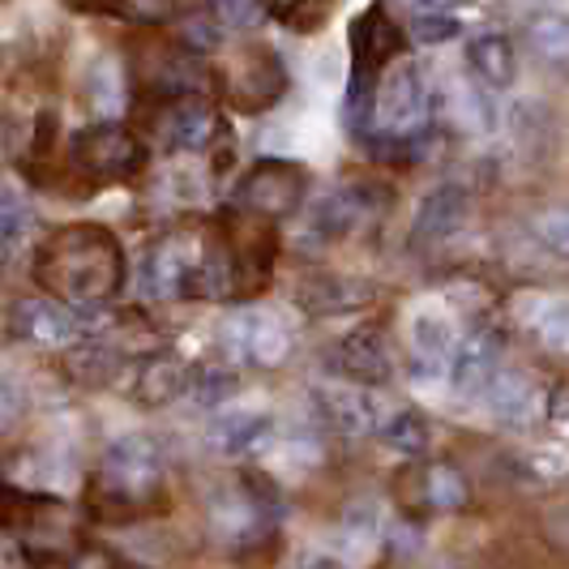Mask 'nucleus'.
Returning a JSON list of instances; mask_svg holds the SVG:
<instances>
[{
    "label": "nucleus",
    "instance_id": "nucleus-5",
    "mask_svg": "<svg viewBox=\"0 0 569 569\" xmlns=\"http://www.w3.org/2000/svg\"><path fill=\"white\" fill-rule=\"evenodd\" d=\"M219 240H223V253H228L231 296H257L261 287L270 283L274 253H279L274 228H270L266 219L231 210L228 219H223V236H219Z\"/></svg>",
    "mask_w": 569,
    "mask_h": 569
},
{
    "label": "nucleus",
    "instance_id": "nucleus-1",
    "mask_svg": "<svg viewBox=\"0 0 569 569\" xmlns=\"http://www.w3.org/2000/svg\"><path fill=\"white\" fill-rule=\"evenodd\" d=\"M34 283L57 305L99 309L124 283V249L99 223H73L43 240L34 253Z\"/></svg>",
    "mask_w": 569,
    "mask_h": 569
},
{
    "label": "nucleus",
    "instance_id": "nucleus-6",
    "mask_svg": "<svg viewBox=\"0 0 569 569\" xmlns=\"http://www.w3.org/2000/svg\"><path fill=\"white\" fill-rule=\"evenodd\" d=\"M309 193V176L300 163L291 159H261L244 171V180L236 184V210L240 214H253V219H283L291 210H300V201Z\"/></svg>",
    "mask_w": 569,
    "mask_h": 569
},
{
    "label": "nucleus",
    "instance_id": "nucleus-36",
    "mask_svg": "<svg viewBox=\"0 0 569 569\" xmlns=\"http://www.w3.org/2000/svg\"><path fill=\"white\" fill-rule=\"evenodd\" d=\"M274 18H279V22H291L300 34H313V30L321 27V18H326V9H317V4H287V9H274Z\"/></svg>",
    "mask_w": 569,
    "mask_h": 569
},
{
    "label": "nucleus",
    "instance_id": "nucleus-38",
    "mask_svg": "<svg viewBox=\"0 0 569 569\" xmlns=\"http://www.w3.org/2000/svg\"><path fill=\"white\" fill-rule=\"evenodd\" d=\"M219 18H228V22H257L261 9L257 4H219Z\"/></svg>",
    "mask_w": 569,
    "mask_h": 569
},
{
    "label": "nucleus",
    "instance_id": "nucleus-35",
    "mask_svg": "<svg viewBox=\"0 0 569 569\" xmlns=\"http://www.w3.org/2000/svg\"><path fill=\"white\" fill-rule=\"evenodd\" d=\"M377 527H381V513H377V506H369V501L347 510V536H351V540L372 543L377 540Z\"/></svg>",
    "mask_w": 569,
    "mask_h": 569
},
{
    "label": "nucleus",
    "instance_id": "nucleus-14",
    "mask_svg": "<svg viewBox=\"0 0 569 569\" xmlns=\"http://www.w3.org/2000/svg\"><path fill=\"white\" fill-rule=\"evenodd\" d=\"M330 365L335 372L347 377V386H381V381H390V372H395V360H390V342L381 330H351V335H342L339 347H335V356H330Z\"/></svg>",
    "mask_w": 569,
    "mask_h": 569
},
{
    "label": "nucleus",
    "instance_id": "nucleus-24",
    "mask_svg": "<svg viewBox=\"0 0 569 569\" xmlns=\"http://www.w3.org/2000/svg\"><path fill=\"white\" fill-rule=\"evenodd\" d=\"M467 69L488 86V90H506L518 78V52L506 34L485 30L476 39H467Z\"/></svg>",
    "mask_w": 569,
    "mask_h": 569
},
{
    "label": "nucleus",
    "instance_id": "nucleus-15",
    "mask_svg": "<svg viewBox=\"0 0 569 569\" xmlns=\"http://www.w3.org/2000/svg\"><path fill=\"white\" fill-rule=\"evenodd\" d=\"M274 420L266 411H223L206 428V446L219 458H253L270 450Z\"/></svg>",
    "mask_w": 569,
    "mask_h": 569
},
{
    "label": "nucleus",
    "instance_id": "nucleus-8",
    "mask_svg": "<svg viewBox=\"0 0 569 569\" xmlns=\"http://www.w3.org/2000/svg\"><path fill=\"white\" fill-rule=\"evenodd\" d=\"M201 253H206V240H193V236H171L150 244L138 266V300H176V296L189 300V283L198 274Z\"/></svg>",
    "mask_w": 569,
    "mask_h": 569
},
{
    "label": "nucleus",
    "instance_id": "nucleus-26",
    "mask_svg": "<svg viewBox=\"0 0 569 569\" xmlns=\"http://www.w3.org/2000/svg\"><path fill=\"white\" fill-rule=\"evenodd\" d=\"M381 441H386L395 455L420 458V455H428V446H432V425H428L416 407H402V411H395V416L381 425Z\"/></svg>",
    "mask_w": 569,
    "mask_h": 569
},
{
    "label": "nucleus",
    "instance_id": "nucleus-11",
    "mask_svg": "<svg viewBox=\"0 0 569 569\" xmlns=\"http://www.w3.org/2000/svg\"><path fill=\"white\" fill-rule=\"evenodd\" d=\"M313 407L317 416L326 420V428H335L339 437H369V432H381V402L372 390L365 386H317L313 390Z\"/></svg>",
    "mask_w": 569,
    "mask_h": 569
},
{
    "label": "nucleus",
    "instance_id": "nucleus-31",
    "mask_svg": "<svg viewBox=\"0 0 569 569\" xmlns=\"http://www.w3.org/2000/svg\"><path fill=\"white\" fill-rule=\"evenodd\" d=\"M223 18H219V9H193L189 18H180V43L189 48V52H214L219 43H223Z\"/></svg>",
    "mask_w": 569,
    "mask_h": 569
},
{
    "label": "nucleus",
    "instance_id": "nucleus-30",
    "mask_svg": "<svg viewBox=\"0 0 569 569\" xmlns=\"http://www.w3.org/2000/svg\"><path fill=\"white\" fill-rule=\"evenodd\" d=\"M407 30H411V39H416V43L437 48V43L458 39V34H462V22H458L446 4H416V9L407 13Z\"/></svg>",
    "mask_w": 569,
    "mask_h": 569
},
{
    "label": "nucleus",
    "instance_id": "nucleus-37",
    "mask_svg": "<svg viewBox=\"0 0 569 569\" xmlns=\"http://www.w3.org/2000/svg\"><path fill=\"white\" fill-rule=\"evenodd\" d=\"M543 416H548L552 425H566L569 420V390H552L548 402H543Z\"/></svg>",
    "mask_w": 569,
    "mask_h": 569
},
{
    "label": "nucleus",
    "instance_id": "nucleus-2",
    "mask_svg": "<svg viewBox=\"0 0 569 569\" xmlns=\"http://www.w3.org/2000/svg\"><path fill=\"white\" fill-rule=\"evenodd\" d=\"M163 497V450L154 437H120L108 446L90 480V501L99 513L133 518Z\"/></svg>",
    "mask_w": 569,
    "mask_h": 569
},
{
    "label": "nucleus",
    "instance_id": "nucleus-20",
    "mask_svg": "<svg viewBox=\"0 0 569 569\" xmlns=\"http://www.w3.org/2000/svg\"><path fill=\"white\" fill-rule=\"evenodd\" d=\"M467 210H471V198H467V189L455 184V180H446V184H437V189H428L420 206H416V240H446V236H455L462 228V219H467Z\"/></svg>",
    "mask_w": 569,
    "mask_h": 569
},
{
    "label": "nucleus",
    "instance_id": "nucleus-29",
    "mask_svg": "<svg viewBox=\"0 0 569 569\" xmlns=\"http://www.w3.org/2000/svg\"><path fill=\"white\" fill-rule=\"evenodd\" d=\"M527 43H531V52H536L540 60L566 64L569 60V18L566 13H552V9L536 13L531 27H527Z\"/></svg>",
    "mask_w": 569,
    "mask_h": 569
},
{
    "label": "nucleus",
    "instance_id": "nucleus-25",
    "mask_svg": "<svg viewBox=\"0 0 569 569\" xmlns=\"http://www.w3.org/2000/svg\"><path fill=\"white\" fill-rule=\"evenodd\" d=\"M296 300L317 317H335L360 309L365 300H372V287L360 279H342V274H317L296 291Z\"/></svg>",
    "mask_w": 569,
    "mask_h": 569
},
{
    "label": "nucleus",
    "instance_id": "nucleus-27",
    "mask_svg": "<svg viewBox=\"0 0 569 569\" xmlns=\"http://www.w3.org/2000/svg\"><path fill=\"white\" fill-rule=\"evenodd\" d=\"M360 219H365V210H360L356 198L342 189V193H330V198L313 201V210H309V236L339 240V236H347Z\"/></svg>",
    "mask_w": 569,
    "mask_h": 569
},
{
    "label": "nucleus",
    "instance_id": "nucleus-13",
    "mask_svg": "<svg viewBox=\"0 0 569 569\" xmlns=\"http://www.w3.org/2000/svg\"><path fill=\"white\" fill-rule=\"evenodd\" d=\"M411 377L416 381H437L441 372H450V360L458 351V330L446 309H420L411 317Z\"/></svg>",
    "mask_w": 569,
    "mask_h": 569
},
{
    "label": "nucleus",
    "instance_id": "nucleus-7",
    "mask_svg": "<svg viewBox=\"0 0 569 569\" xmlns=\"http://www.w3.org/2000/svg\"><path fill=\"white\" fill-rule=\"evenodd\" d=\"M219 86H223V99H231V108H240V112H266V108H274L283 99L287 90L283 57L274 48H266V43H249L223 69Z\"/></svg>",
    "mask_w": 569,
    "mask_h": 569
},
{
    "label": "nucleus",
    "instance_id": "nucleus-12",
    "mask_svg": "<svg viewBox=\"0 0 569 569\" xmlns=\"http://www.w3.org/2000/svg\"><path fill=\"white\" fill-rule=\"evenodd\" d=\"M9 335L30 342V347L57 351V347L82 342V321L57 300H18L13 313H9Z\"/></svg>",
    "mask_w": 569,
    "mask_h": 569
},
{
    "label": "nucleus",
    "instance_id": "nucleus-39",
    "mask_svg": "<svg viewBox=\"0 0 569 569\" xmlns=\"http://www.w3.org/2000/svg\"><path fill=\"white\" fill-rule=\"evenodd\" d=\"M296 569H347L342 561H335V557H321V552H313V557H300V566Z\"/></svg>",
    "mask_w": 569,
    "mask_h": 569
},
{
    "label": "nucleus",
    "instance_id": "nucleus-3",
    "mask_svg": "<svg viewBox=\"0 0 569 569\" xmlns=\"http://www.w3.org/2000/svg\"><path fill=\"white\" fill-rule=\"evenodd\" d=\"M69 168L73 176H82L86 184H120V180H133L146 168V146L120 129V124H86L73 133L69 142Z\"/></svg>",
    "mask_w": 569,
    "mask_h": 569
},
{
    "label": "nucleus",
    "instance_id": "nucleus-9",
    "mask_svg": "<svg viewBox=\"0 0 569 569\" xmlns=\"http://www.w3.org/2000/svg\"><path fill=\"white\" fill-rule=\"evenodd\" d=\"M219 347L228 351L236 365H253V369H274L283 365L291 351V330L283 317L266 313V309H240L223 321Z\"/></svg>",
    "mask_w": 569,
    "mask_h": 569
},
{
    "label": "nucleus",
    "instance_id": "nucleus-22",
    "mask_svg": "<svg viewBox=\"0 0 569 569\" xmlns=\"http://www.w3.org/2000/svg\"><path fill=\"white\" fill-rule=\"evenodd\" d=\"M210 522L219 527V536H228L231 543H253L261 536H270V510L261 506L253 488H236L223 501H214L210 510Z\"/></svg>",
    "mask_w": 569,
    "mask_h": 569
},
{
    "label": "nucleus",
    "instance_id": "nucleus-32",
    "mask_svg": "<svg viewBox=\"0 0 569 569\" xmlns=\"http://www.w3.org/2000/svg\"><path fill=\"white\" fill-rule=\"evenodd\" d=\"M531 240L540 244L548 257L569 261V206H552L531 219Z\"/></svg>",
    "mask_w": 569,
    "mask_h": 569
},
{
    "label": "nucleus",
    "instance_id": "nucleus-10",
    "mask_svg": "<svg viewBox=\"0 0 569 569\" xmlns=\"http://www.w3.org/2000/svg\"><path fill=\"white\" fill-rule=\"evenodd\" d=\"M399 43L402 34L395 27V18L386 13V9H365L351 30H347V48H351V69H356V78L351 82H381V69L390 64V60L399 57Z\"/></svg>",
    "mask_w": 569,
    "mask_h": 569
},
{
    "label": "nucleus",
    "instance_id": "nucleus-18",
    "mask_svg": "<svg viewBox=\"0 0 569 569\" xmlns=\"http://www.w3.org/2000/svg\"><path fill=\"white\" fill-rule=\"evenodd\" d=\"M189 365L180 360V356H171V351H154V356H146L138 372H133V386H129V395L138 407H171V402L180 399V395H189Z\"/></svg>",
    "mask_w": 569,
    "mask_h": 569
},
{
    "label": "nucleus",
    "instance_id": "nucleus-4",
    "mask_svg": "<svg viewBox=\"0 0 569 569\" xmlns=\"http://www.w3.org/2000/svg\"><path fill=\"white\" fill-rule=\"evenodd\" d=\"M428 112H432V90L416 60H402L390 73H381L377 94H372V133H381L386 142L416 138L425 133Z\"/></svg>",
    "mask_w": 569,
    "mask_h": 569
},
{
    "label": "nucleus",
    "instance_id": "nucleus-40",
    "mask_svg": "<svg viewBox=\"0 0 569 569\" xmlns=\"http://www.w3.org/2000/svg\"><path fill=\"white\" fill-rule=\"evenodd\" d=\"M9 425H13V399L0 390V437L9 432Z\"/></svg>",
    "mask_w": 569,
    "mask_h": 569
},
{
    "label": "nucleus",
    "instance_id": "nucleus-33",
    "mask_svg": "<svg viewBox=\"0 0 569 569\" xmlns=\"http://www.w3.org/2000/svg\"><path fill=\"white\" fill-rule=\"evenodd\" d=\"M240 390V381H236V372L231 369H198L189 377V402L193 407H223Z\"/></svg>",
    "mask_w": 569,
    "mask_h": 569
},
{
    "label": "nucleus",
    "instance_id": "nucleus-21",
    "mask_svg": "<svg viewBox=\"0 0 569 569\" xmlns=\"http://www.w3.org/2000/svg\"><path fill=\"white\" fill-rule=\"evenodd\" d=\"M543 402L548 395L527 372H497V381L488 386V411L506 428H527L543 411Z\"/></svg>",
    "mask_w": 569,
    "mask_h": 569
},
{
    "label": "nucleus",
    "instance_id": "nucleus-19",
    "mask_svg": "<svg viewBox=\"0 0 569 569\" xmlns=\"http://www.w3.org/2000/svg\"><path fill=\"white\" fill-rule=\"evenodd\" d=\"M159 133H163V142H168L171 150H206V146L214 142L219 133H228V129L219 124L214 108L193 94V99L168 103V112L159 120Z\"/></svg>",
    "mask_w": 569,
    "mask_h": 569
},
{
    "label": "nucleus",
    "instance_id": "nucleus-16",
    "mask_svg": "<svg viewBox=\"0 0 569 569\" xmlns=\"http://www.w3.org/2000/svg\"><path fill=\"white\" fill-rule=\"evenodd\" d=\"M497 365H501V335L492 326H476L458 339V351L450 360V381L462 395H476V390H488L497 381Z\"/></svg>",
    "mask_w": 569,
    "mask_h": 569
},
{
    "label": "nucleus",
    "instance_id": "nucleus-34",
    "mask_svg": "<svg viewBox=\"0 0 569 569\" xmlns=\"http://www.w3.org/2000/svg\"><path fill=\"white\" fill-rule=\"evenodd\" d=\"M30 223H34V214H30L27 201L0 189V244H22Z\"/></svg>",
    "mask_w": 569,
    "mask_h": 569
},
{
    "label": "nucleus",
    "instance_id": "nucleus-28",
    "mask_svg": "<svg viewBox=\"0 0 569 569\" xmlns=\"http://www.w3.org/2000/svg\"><path fill=\"white\" fill-rule=\"evenodd\" d=\"M522 313L548 351L569 356V300H527Z\"/></svg>",
    "mask_w": 569,
    "mask_h": 569
},
{
    "label": "nucleus",
    "instance_id": "nucleus-17",
    "mask_svg": "<svg viewBox=\"0 0 569 569\" xmlns=\"http://www.w3.org/2000/svg\"><path fill=\"white\" fill-rule=\"evenodd\" d=\"M407 485L411 492H399L402 506L411 510H437V513H455L467 506L471 488H467V476L450 467V462H432L425 471H407Z\"/></svg>",
    "mask_w": 569,
    "mask_h": 569
},
{
    "label": "nucleus",
    "instance_id": "nucleus-23",
    "mask_svg": "<svg viewBox=\"0 0 569 569\" xmlns=\"http://www.w3.org/2000/svg\"><path fill=\"white\" fill-rule=\"evenodd\" d=\"M506 124H510L513 146H518L531 163H540V159L552 154V142H557V120H552V112L543 108L540 99H518V103H510Z\"/></svg>",
    "mask_w": 569,
    "mask_h": 569
}]
</instances>
